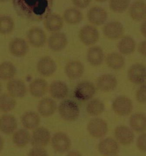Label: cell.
Masks as SVG:
<instances>
[{
	"label": "cell",
	"instance_id": "obj_1",
	"mask_svg": "<svg viewBox=\"0 0 146 156\" xmlns=\"http://www.w3.org/2000/svg\"><path fill=\"white\" fill-rule=\"evenodd\" d=\"M16 12L31 21H41L50 14L53 0H13Z\"/></svg>",
	"mask_w": 146,
	"mask_h": 156
},
{
	"label": "cell",
	"instance_id": "obj_2",
	"mask_svg": "<svg viewBox=\"0 0 146 156\" xmlns=\"http://www.w3.org/2000/svg\"><path fill=\"white\" fill-rule=\"evenodd\" d=\"M58 109L60 117L66 122L76 121L80 114L78 105L74 101L70 99L63 100Z\"/></svg>",
	"mask_w": 146,
	"mask_h": 156
},
{
	"label": "cell",
	"instance_id": "obj_3",
	"mask_svg": "<svg viewBox=\"0 0 146 156\" xmlns=\"http://www.w3.org/2000/svg\"><path fill=\"white\" fill-rule=\"evenodd\" d=\"M96 92V88L92 83L83 81L79 83L75 88L74 95L81 101H87L93 98Z\"/></svg>",
	"mask_w": 146,
	"mask_h": 156
},
{
	"label": "cell",
	"instance_id": "obj_4",
	"mask_svg": "<svg viewBox=\"0 0 146 156\" xmlns=\"http://www.w3.org/2000/svg\"><path fill=\"white\" fill-rule=\"evenodd\" d=\"M112 107L114 112L120 116L130 115L133 109V105L131 99L125 96L117 97L113 101Z\"/></svg>",
	"mask_w": 146,
	"mask_h": 156
},
{
	"label": "cell",
	"instance_id": "obj_5",
	"mask_svg": "<svg viewBox=\"0 0 146 156\" xmlns=\"http://www.w3.org/2000/svg\"><path fill=\"white\" fill-rule=\"evenodd\" d=\"M71 140L69 136L64 132H57L52 137V147L58 153H64L68 152L71 147Z\"/></svg>",
	"mask_w": 146,
	"mask_h": 156
},
{
	"label": "cell",
	"instance_id": "obj_6",
	"mask_svg": "<svg viewBox=\"0 0 146 156\" xmlns=\"http://www.w3.org/2000/svg\"><path fill=\"white\" fill-rule=\"evenodd\" d=\"M87 128L89 134L97 139L103 137L108 133L107 122L100 118H94L90 120Z\"/></svg>",
	"mask_w": 146,
	"mask_h": 156
},
{
	"label": "cell",
	"instance_id": "obj_7",
	"mask_svg": "<svg viewBox=\"0 0 146 156\" xmlns=\"http://www.w3.org/2000/svg\"><path fill=\"white\" fill-rule=\"evenodd\" d=\"M81 41L86 46H91L96 44L99 40V31L92 25H85L82 27L79 33Z\"/></svg>",
	"mask_w": 146,
	"mask_h": 156
},
{
	"label": "cell",
	"instance_id": "obj_8",
	"mask_svg": "<svg viewBox=\"0 0 146 156\" xmlns=\"http://www.w3.org/2000/svg\"><path fill=\"white\" fill-rule=\"evenodd\" d=\"M51 140L49 130L45 127H38L34 129L31 136V144L35 147H44L48 145Z\"/></svg>",
	"mask_w": 146,
	"mask_h": 156
},
{
	"label": "cell",
	"instance_id": "obj_9",
	"mask_svg": "<svg viewBox=\"0 0 146 156\" xmlns=\"http://www.w3.org/2000/svg\"><path fill=\"white\" fill-rule=\"evenodd\" d=\"M68 44V40L66 35L60 31L53 33L47 41L49 48L54 52H60L64 50Z\"/></svg>",
	"mask_w": 146,
	"mask_h": 156
},
{
	"label": "cell",
	"instance_id": "obj_10",
	"mask_svg": "<svg viewBox=\"0 0 146 156\" xmlns=\"http://www.w3.org/2000/svg\"><path fill=\"white\" fill-rule=\"evenodd\" d=\"M129 80L135 84H142L146 80V67L140 63L131 66L127 71Z\"/></svg>",
	"mask_w": 146,
	"mask_h": 156
},
{
	"label": "cell",
	"instance_id": "obj_11",
	"mask_svg": "<svg viewBox=\"0 0 146 156\" xmlns=\"http://www.w3.org/2000/svg\"><path fill=\"white\" fill-rule=\"evenodd\" d=\"M27 39L31 46L35 48H41L46 43V35L42 29L35 27L27 31Z\"/></svg>",
	"mask_w": 146,
	"mask_h": 156
},
{
	"label": "cell",
	"instance_id": "obj_12",
	"mask_svg": "<svg viewBox=\"0 0 146 156\" xmlns=\"http://www.w3.org/2000/svg\"><path fill=\"white\" fill-rule=\"evenodd\" d=\"M57 66L56 62L50 56H44L39 60L37 65V69L45 77H49L55 73Z\"/></svg>",
	"mask_w": 146,
	"mask_h": 156
},
{
	"label": "cell",
	"instance_id": "obj_13",
	"mask_svg": "<svg viewBox=\"0 0 146 156\" xmlns=\"http://www.w3.org/2000/svg\"><path fill=\"white\" fill-rule=\"evenodd\" d=\"M9 50L13 56L21 58L25 56L29 51V45L25 39L16 38L10 42Z\"/></svg>",
	"mask_w": 146,
	"mask_h": 156
},
{
	"label": "cell",
	"instance_id": "obj_14",
	"mask_svg": "<svg viewBox=\"0 0 146 156\" xmlns=\"http://www.w3.org/2000/svg\"><path fill=\"white\" fill-rule=\"evenodd\" d=\"M99 153L104 156H114L119 151L116 140L110 137L103 139L98 144Z\"/></svg>",
	"mask_w": 146,
	"mask_h": 156
},
{
	"label": "cell",
	"instance_id": "obj_15",
	"mask_svg": "<svg viewBox=\"0 0 146 156\" xmlns=\"http://www.w3.org/2000/svg\"><path fill=\"white\" fill-rule=\"evenodd\" d=\"M85 71L84 66L79 61L69 62L64 67V73L71 80H77L81 78Z\"/></svg>",
	"mask_w": 146,
	"mask_h": 156
},
{
	"label": "cell",
	"instance_id": "obj_16",
	"mask_svg": "<svg viewBox=\"0 0 146 156\" xmlns=\"http://www.w3.org/2000/svg\"><path fill=\"white\" fill-rule=\"evenodd\" d=\"M64 20L60 15L50 13L44 19V26L47 31L52 33L59 32L64 26Z\"/></svg>",
	"mask_w": 146,
	"mask_h": 156
},
{
	"label": "cell",
	"instance_id": "obj_17",
	"mask_svg": "<svg viewBox=\"0 0 146 156\" xmlns=\"http://www.w3.org/2000/svg\"><path fill=\"white\" fill-rule=\"evenodd\" d=\"M87 18L89 21L94 25H102L108 19V13L101 7L94 6L88 11Z\"/></svg>",
	"mask_w": 146,
	"mask_h": 156
},
{
	"label": "cell",
	"instance_id": "obj_18",
	"mask_svg": "<svg viewBox=\"0 0 146 156\" xmlns=\"http://www.w3.org/2000/svg\"><path fill=\"white\" fill-rule=\"evenodd\" d=\"M6 87L9 94L14 98H22L26 95V85L20 79H13L9 80Z\"/></svg>",
	"mask_w": 146,
	"mask_h": 156
},
{
	"label": "cell",
	"instance_id": "obj_19",
	"mask_svg": "<svg viewBox=\"0 0 146 156\" xmlns=\"http://www.w3.org/2000/svg\"><path fill=\"white\" fill-rule=\"evenodd\" d=\"M114 134L117 141L123 145L132 143L135 137L133 130L125 126H117L114 131Z\"/></svg>",
	"mask_w": 146,
	"mask_h": 156
},
{
	"label": "cell",
	"instance_id": "obj_20",
	"mask_svg": "<svg viewBox=\"0 0 146 156\" xmlns=\"http://www.w3.org/2000/svg\"><path fill=\"white\" fill-rule=\"evenodd\" d=\"M103 32L104 35L108 39H118L123 34L124 27L120 22L112 21L104 25Z\"/></svg>",
	"mask_w": 146,
	"mask_h": 156
},
{
	"label": "cell",
	"instance_id": "obj_21",
	"mask_svg": "<svg viewBox=\"0 0 146 156\" xmlns=\"http://www.w3.org/2000/svg\"><path fill=\"white\" fill-rule=\"evenodd\" d=\"M49 92L52 98L56 99H63L69 94V88L66 83L61 80H55L49 86Z\"/></svg>",
	"mask_w": 146,
	"mask_h": 156
},
{
	"label": "cell",
	"instance_id": "obj_22",
	"mask_svg": "<svg viewBox=\"0 0 146 156\" xmlns=\"http://www.w3.org/2000/svg\"><path fill=\"white\" fill-rule=\"evenodd\" d=\"M38 111L43 117L51 116L56 112L57 105L56 101L50 98H44L38 104Z\"/></svg>",
	"mask_w": 146,
	"mask_h": 156
},
{
	"label": "cell",
	"instance_id": "obj_23",
	"mask_svg": "<svg viewBox=\"0 0 146 156\" xmlns=\"http://www.w3.org/2000/svg\"><path fill=\"white\" fill-rule=\"evenodd\" d=\"M17 128V121L12 115H4L0 117V131L6 134L13 133Z\"/></svg>",
	"mask_w": 146,
	"mask_h": 156
},
{
	"label": "cell",
	"instance_id": "obj_24",
	"mask_svg": "<svg viewBox=\"0 0 146 156\" xmlns=\"http://www.w3.org/2000/svg\"><path fill=\"white\" fill-rule=\"evenodd\" d=\"M118 84L117 79L111 74H104L99 76L97 85L99 90L103 92H110L114 90Z\"/></svg>",
	"mask_w": 146,
	"mask_h": 156
},
{
	"label": "cell",
	"instance_id": "obj_25",
	"mask_svg": "<svg viewBox=\"0 0 146 156\" xmlns=\"http://www.w3.org/2000/svg\"><path fill=\"white\" fill-rule=\"evenodd\" d=\"M130 17L135 21H142L146 18V3L143 1L133 2L129 9Z\"/></svg>",
	"mask_w": 146,
	"mask_h": 156
},
{
	"label": "cell",
	"instance_id": "obj_26",
	"mask_svg": "<svg viewBox=\"0 0 146 156\" xmlns=\"http://www.w3.org/2000/svg\"><path fill=\"white\" fill-rule=\"evenodd\" d=\"M48 90L47 83L43 79H36L30 83V94L36 98H42L46 94Z\"/></svg>",
	"mask_w": 146,
	"mask_h": 156
},
{
	"label": "cell",
	"instance_id": "obj_27",
	"mask_svg": "<svg viewBox=\"0 0 146 156\" xmlns=\"http://www.w3.org/2000/svg\"><path fill=\"white\" fill-rule=\"evenodd\" d=\"M104 54L102 48L99 46H93L87 52V60L93 66H100L104 61Z\"/></svg>",
	"mask_w": 146,
	"mask_h": 156
},
{
	"label": "cell",
	"instance_id": "obj_28",
	"mask_svg": "<svg viewBox=\"0 0 146 156\" xmlns=\"http://www.w3.org/2000/svg\"><path fill=\"white\" fill-rule=\"evenodd\" d=\"M21 122L26 129H35L40 124L41 119L38 113L33 111H27L22 115Z\"/></svg>",
	"mask_w": 146,
	"mask_h": 156
},
{
	"label": "cell",
	"instance_id": "obj_29",
	"mask_svg": "<svg viewBox=\"0 0 146 156\" xmlns=\"http://www.w3.org/2000/svg\"><path fill=\"white\" fill-rule=\"evenodd\" d=\"M83 18L82 12L75 8L66 9L63 15L64 21L69 25H77L82 21Z\"/></svg>",
	"mask_w": 146,
	"mask_h": 156
},
{
	"label": "cell",
	"instance_id": "obj_30",
	"mask_svg": "<svg viewBox=\"0 0 146 156\" xmlns=\"http://www.w3.org/2000/svg\"><path fill=\"white\" fill-rule=\"evenodd\" d=\"M130 125L133 130L137 132H143L146 130V115L137 113L130 118Z\"/></svg>",
	"mask_w": 146,
	"mask_h": 156
},
{
	"label": "cell",
	"instance_id": "obj_31",
	"mask_svg": "<svg viewBox=\"0 0 146 156\" xmlns=\"http://www.w3.org/2000/svg\"><path fill=\"white\" fill-rule=\"evenodd\" d=\"M17 73V69L13 63L5 61L0 63V80H10Z\"/></svg>",
	"mask_w": 146,
	"mask_h": 156
},
{
	"label": "cell",
	"instance_id": "obj_32",
	"mask_svg": "<svg viewBox=\"0 0 146 156\" xmlns=\"http://www.w3.org/2000/svg\"><path fill=\"white\" fill-rule=\"evenodd\" d=\"M13 142L19 147H25L31 141V135L26 129H20L13 133Z\"/></svg>",
	"mask_w": 146,
	"mask_h": 156
},
{
	"label": "cell",
	"instance_id": "obj_33",
	"mask_svg": "<svg viewBox=\"0 0 146 156\" xmlns=\"http://www.w3.org/2000/svg\"><path fill=\"white\" fill-rule=\"evenodd\" d=\"M135 48L136 43L134 39L130 36L122 38L118 44V48L122 55H127L133 54Z\"/></svg>",
	"mask_w": 146,
	"mask_h": 156
},
{
	"label": "cell",
	"instance_id": "obj_34",
	"mask_svg": "<svg viewBox=\"0 0 146 156\" xmlns=\"http://www.w3.org/2000/svg\"><path fill=\"white\" fill-rule=\"evenodd\" d=\"M106 62L108 66L114 70L122 69L125 64L124 57L122 54L116 52L109 54L106 58Z\"/></svg>",
	"mask_w": 146,
	"mask_h": 156
},
{
	"label": "cell",
	"instance_id": "obj_35",
	"mask_svg": "<svg viewBox=\"0 0 146 156\" xmlns=\"http://www.w3.org/2000/svg\"><path fill=\"white\" fill-rule=\"evenodd\" d=\"M105 108L104 104L101 100L94 99L88 102L86 105V111L91 116H97L102 114Z\"/></svg>",
	"mask_w": 146,
	"mask_h": 156
},
{
	"label": "cell",
	"instance_id": "obj_36",
	"mask_svg": "<svg viewBox=\"0 0 146 156\" xmlns=\"http://www.w3.org/2000/svg\"><path fill=\"white\" fill-rule=\"evenodd\" d=\"M16 106V101L9 94L0 95V111L3 112L12 111Z\"/></svg>",
	"mask_w": 146,
	"mask_h": 156
},
{
	"label": "cell",
	"instance_id": "obj_37",
	"mask_svg": "<svg viewBox=\"0 0 146 156\" xmlns=\"http://www.w3.org/2000/svg\"><path fill=\"white\" fill-rule=\"evenodd\" d=\"M14 21L13 18L8 16H0V34H9L14 28Z\"/></svg>",
	"mask_w": 146,
	"mask_h": 156
},
{
	"label": "cell",
	"instance_id": "obj_38",
	"mask_svg": "<svg viewBox=\"0 0 146 156\" xmlns=\"http://www.w3.org/2000/svg\"><path fill=\"white\" fill-rule=\"evenodd\" d=\"M130 5V0H110V8L115 13H121L125 12Z\"/></svg>",
	"mask_w": 146,
	"mask_h": 156
},
{
	"label": "cell",
	"instance_id": "obj_39",
	"mask_svg": "<svg viewBox=\"0 0 146 156\" xmlns=\"http://www.w3.org/2000/svg\"><path fill=\"white\" fill-rule=\"evenodd\" d=\"M136 99L140 103H146V84L143 85L137 90L136 93Z\"/></svg>",
	"mask_w": 146,
	"mask_h": 156
},
{
	"label": "cell",
	"instance_id": "obj_40",
	"mask_svg": "<svg viewBox=\"0 0 146 156\" xmlns=\"http://www.w3.org/2000/svg\"><path fill=\"white\" fill-rule=\"evenodd\" d=\"M28 156H48V153L44 147H34L29 152Z\"/></svg>",
	"mask_w": 146,
	"mask_h": 156
},
{
	"label": "cell",
	"instance_id": "obj_41",
	"mask_svg": "<svg viewBox=\"0 0 146 156\" xmlns=\"http://www.w3.org/2000/svg\"><path fill=\"white\" fill-rule=\"evenodd\" d=\"M137 146L141 151L146 152V133L141 134L137 140Z\"/></svg>",
	"mask_w": 146,
	"mask_h": 156
},
{
	"label": "cell",
	"instance_id": "obj_42",
	"mask_svg": "<svg viewBox=\"0 0 146 156\" xmlns=\"http://www.w3.org/2000/svg\"><path fill=\"white\" fill-rule=\"evenodd\" d=\"M91 0H72L74 5L78 9H85L90 4Z\"/></svg>",
	"mask_w": 146,
	"mask_h": 156
},
{
	"label": "cell",
	"instance_id": "obj_43",
	"mask_svg": "<svg viewBox=\"0 0 146 156\" xmlns=\"http://www.w3.org/2000/svg\"><path fill=\"white\" fill-rule=\"evenodd\" d=\"M138 50L142 55L146 57V40L143 41L139 44L138 47Z\"/></svg>",
	"mask_w": 146,
	"mask_h": 156
},
{
	"label": "cell",
	"instance_id": "obj_44",
	"mask_svg": "<svg viewBox=\"0 0 146 156\" xmlns=\"http://www.w3.org/2000/svg\"><path fill=\"white\" fill-rule=\"evenodd\" d=\"M141 32L142 34L146 38V20L142 23L141 26Z\"/></svg>",
	"mask_w": 146,
	"mask_h": 156
},
{
	"label": "cell",
	"instance_id": "obj_45",
	"mask_svg": "<svg viewBox=\"0 0 146 156\" xmlns=\"http://www.w3.org/2000/svg\"><path fill=\"white\" fill-rule=\"evenodd\" d=\"M66 156H82V154L77 151H71L67 154Z\"/></svg>",
	"mask_w": 146,
	"mask_h": 156
},
{
	"label": "cell",
	"instance_id": "obj_46",
	"mask_svg": "<svg viewBox=\"0 0 146 156\" xmlns=\"http://www.w3.org/2000/svg\"><path fill=\"white\" fill-rule=\"evenodd\" d=\"M4 140L2 139V137L0 136V152L2 151V150L3 149L4 147Z\"/></svg>",
	"mask_w": 146,
	"mask_h": 156
},
{
	"label": "cell",
	"instance_id": "obj_47",
	"mask_svg": "<svg viewBox=\"0 0 146 156\" xmlns=\"http://www.w3.org/2000/svg\"><path fill=\"white\" fill-rule=\"evenodd\" d=\"M95 1H97V2H106L108 0H95Z\"/></svg>",
	"mask_w": 146,
	"mask_h": 156
},
{
	"label": "cell",
	"instance_id": "obj_48",
	"mask_svg": "<svg viewBox=\"0 0 146 156\" xmlns=\"http://www.w3.org/2000/svg\"><path fill=\"white\" fill-rule=\"evenodd\" d=\"M9 0H0V2H6V1H8Z\"/></svg>",
	"mask_w": 146,
	"mask_h": 156
},
{
	"label": "cell",
	"instance_id": "obj_49",
	"mask_svg": "<svg viewBox=\"0 0 146 156\" xmlns=\"http://www.w3.org/2000/svg\"><path fill=\"white\" fill-rule=\"evenodd\" d=\"M1 90H2V86H1V83H0V93H1Z\"/></svg>",
	"mask_w": 146,
	"mask_h": 156
}]
</instances>
